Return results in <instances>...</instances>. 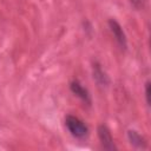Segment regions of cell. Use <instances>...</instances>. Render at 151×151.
Masks as SVG:
<instances>
[{"label": "cell", "mask_w": 151, "mask_h": 151, "mask_svg": "<svg viewBox=\"0 0 151 151\" xmlns=\"http://www.w3.org/2000/svg\"><path fill=\"white\" fill-rule=\"evenodd\" d=\"M65 123H66V126L72 136L77 137V138H84L85 136H87L88 129L84 124V122H81L79 118H77L74 116H67L65 119Z\"/></svg>", "instance_id": "obj_1"}, {"label": "cell", "mask_w": 151, "mask_h": 151, "mask_svg": "<svg viewBox=\"0 0 151 151\" xmlns=\"http://www.w3.org/2000/svg\"><path fill=\"white\" fill-rule=\"evenodd\" d=\"M98 136H99V139H100L104 149H106V150H114L116 149L111 132L105 125H100L98 127Z\"/></svg>", "instance_id": "obj_2"}, {"label": "cell", "mask_w": 151, "mask_h": 151, "mask_svg": "<svg viewBox=\"0 0 151 151\" xmlns=\"http://www.w3.org/2000/svg\"><path fill=\"white\" fill-rule=\"evenodd\" d=\"M109 25H110V28H111V32L113 33L117 42L119 44V46L122 48H126V37H125V33L122 28V26L113 19H111L109 21Z\"/></svg>", "instance_id": "obj_3"}, {"label": "cell", "mask_w": 151, "mask_h": 151, "mask_svg": "<svg viewBox=\"0 0 151 151\" xmlns=\"http://www.w3.org/2000/svg\"><path fill=\"white\" fill-rule=\"evenodd\" d=\"M71 91L77 96L79 97L80 99H83L84 101H87L90 103V96H88V92L85 87H83L78 81H73L71 84Z\"/></svg>", "instance_id": "obj_4"}, {"label": "cell", "mask_w": 151, "mask_h": 151, "mask_svg": "<svg viewBox=\"0 0 151 151\" xmlns=\"http://www.w3.org/2000/svg\"><path fill=\"white\" fill-rule=\"evenodd\" d=\"M127 137H129V140L132 145H134L137 147H145V140L143 139V137L137 131H129Z\"/></svg>", "instance_id": "obj_5"}, {"label": "cell", "mask_w": 151, "mask_h": 151, "mask_svg": "<svg viewBox=\"0 0 151 151\" xmlns=\"http://www.w3.org/2000/svg\"><path fill=\"white\" fill-rule=\"evenodd\" d=\"M94 76V78H96V80L98 81V83H100V84H106L107 83V78H106V76H105V73L101 71V68L97 65L96 66V70H94V73H93Z\"/></svg>", "instance_id": "obj_6"}, {"label": "cell", "mask_w": 151, "mask_h": 151, "mask_svg": "<svg viewBox=\"0 0 151 151\" xmlns=\"http://www.w3.org/2000/svg\"><path fill=\"white\" fill-rule=\"evenodd\" d=\"M145 96H146V101L150 104V81L145 84Z\"/></svg>", "instance_id": "obj_7"}, {"label": "cell", "mask_w": 151, "mask_h": 151, "mask_svg": "<svg viewBox=\"0 0 151 151\" xmlns=\"http://www.w3.org/2000/svg\"><path fill=\"white\" fill-rule=\"evenodd\" d=\"M131 2H132L134 6L139 7V6H140V4H142V0H131Z\"/></svg>", "instance_id": "obj_8"}]
</instances>
